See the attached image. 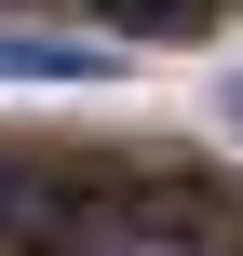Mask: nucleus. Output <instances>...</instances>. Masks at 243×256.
I'll return each instance as SVG.
<instances>
[{
  "label": "nucleus",
  "mask_w": 243,
  "mask_h": 256,
  "mask_svg": "<svg viewBox=\"0 0 243 256\" xmlns=\"http://www.w3.org/2000/svg\"><path fill=\"white\" fill-rule=\"evenodd\" d=\"M108 68H122V40H27V27H0V81H68V94H81V81H108Z\"/></svg>",
  "instance_id": "nucleus-1"
},
{
  "label": "nucleus",
  "mask_w": 243,
  "mask_h": 256,
  "mask_svg": "<svg viewBox=\"0 0 243 256\" xmlns=\"http://www.w3.org/2000/svg\"><path fill=\"white\" fill-rule=\"evenodd\" d=\"M95 14H108L122 54H149V40H203V27H216V0H95Z\"/></svg>",
  "instance_id": "nucleus-2"
},
{
  "label": "nucleus",
  "mask_w": 243,
  "mask_h": 256,
  "mask_svg": "<svg viewBox=\"0 0 243 256\" xmlns=\"http://www.w3.org/2000/svg\"><path fill=\"white\" fill-rule=\"evenodd\" d=\"M95 256H203V243H95Z\"/></svg>",
  "instance_id": "nucleus-3"
},
{
  "label": "nucleus",
  "mask_w": 243,
  "mask_h": 256,
  "mask_svg": "<svg viewBox=\"0 0 243 256\" xmlns=\"http://www.w3.org/2000/svg\"><path fill=\"white\" fill-rule=\"evenodd\" d=\"M230 122H243V81H230Z\"/></svg>",
  "instance_id": "nucleus-4"
}]
</instances>
